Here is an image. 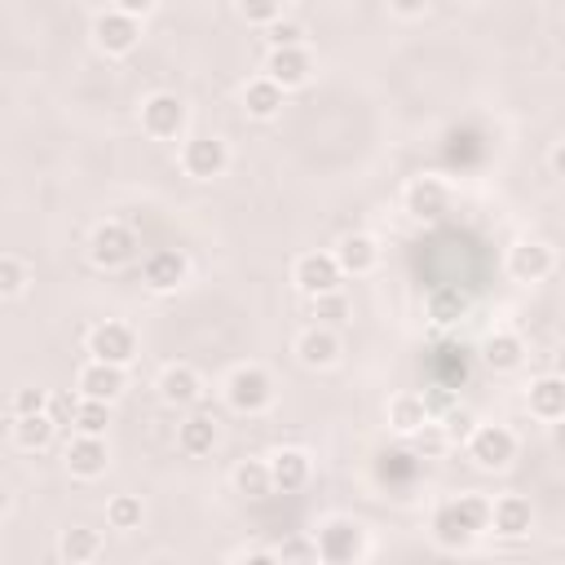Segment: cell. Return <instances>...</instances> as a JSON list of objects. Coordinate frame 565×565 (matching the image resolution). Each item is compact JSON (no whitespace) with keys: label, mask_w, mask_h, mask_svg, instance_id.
Listing matches in <instances>:
<instances>
[{"label":"cell","mask_w":565,"mask_h":565,"mask_svg":"<svg viewBox=\"0 0 565 565\" xmlns=\"http://www.w3.org/2000/svg\"><path fill=\"white\" fill-rule=\"evenodd\" d=\"M314 548H318V561L353 565V561H363V556H367V530H363L359 522L336 517V522H327V526L318 530Z\"/></svg>","instance_id":"7a4b0ae2"},{"label":"cell","mask_w":565,"mask_h":565,"mask_svg":"<svg viewBox=\"0 0 565 565\" xmlns=\"http://www.w3.org/2000/svg\"><path fill=\"white\" fill-rule=\"evenodd\" d=\"M460 5H481V0H460Z\"/></svg>","instance_id":"c3c4849f"},{"label":"cell","mask_w":565,"mask_h":565,"mask_svg":"<svg viewBox=\"0 0 565 565\" xmlns=\"http://www.w3.org/2000/svg\"><path fill=\"white\" fill-rule=\"evenodd\" d=\"M181 168L194 181H217L230 168V147L222 137H190L181 147Z\"/></svg>","instance_id":"8992f818"},{"label":"cell","mask_w":565,"mask_h":565,"mask_svg":"<svg viewBox=\"0 0 565 565\" xmlns=\"http://www.w3.org/2000/svg\"><path fill=\"white\" fill-rule=\"evenodd\" d=\"M106 442L102 438H93V434H76L66 442V468L76 473V477H85V481H93V477H102L106 473Z\"/></svg>","instance_id":"4fadbf2b"},{"label":"cell","mask_w":565,"mask_h":565,"mask_svg":"<svg viewBox=\"0 0 565 565\" xmlns=\"http://www.w3.org/2000/svg\"><path fill=\"white\" fill-rule=\"evenodd\" d=\"M451 447V438H447V429H442V424H419V429L411 434V451L419 455V460H438L442 451Z\"/></svg>","instance_id":"836d02e7"},{"label":"cell","mask_w":565,"mask_h":565,"mask_svg":"<svg viewBox=\"0 0 565 565\" xmlns=\"http://www.w3.org/2000/svg\"><path fill=\"white\" fill-rule=\"evenodd\" d=\"M389 10L402 14V18H419L424 10H429V0H389Z\"/></svg>","instance_id":"f6af8a7d"},{"label":"cell","mask_w":565,"mask_h":565,"mask_svg":"<svg viewBox=\"0 0 565 565\" xmlns=\"http://www.w3.org/2000/svg\"><path fill=\"white\" fill-rule=\"evenodd\" d=\"M314 556H318V548L305 543V539H288L278 548V561H314Z\"/></svg>","instance_id":"b9f144b4"},{"label":"cell","mask_w":565,"mask_h":565,"mask_svg":"<svg viewBox=\"0 0 565 565\" xmlns=\"http://www.w3.org/2000/svg\"><path fill=\"white\" fill-rule=\"evenodd\" d=\"M490 526L500 530L504 539H522V535H530V526H535V508H530V500H522V494H504L500 504H490Z\"/></svg>","instance_id":"ac0fdd59"},{"label":"cell","mask_w":565,"mask_h":565,"mask_svg":"<svg viewBox=\"0 0 565 565\" xmlns=\"http://www.w3.org/2000/svg\"><path fill=\"white\" fill-rule=\"evenodd\" d=\"M186 128V102L177 93H151L141 102V133L155 141H173Z\"/></svg>","instance_id":"ba28073f"},{"label":"cell","mask_w":565,"mask_h":565,"mask_svg":"<svg viewBox=\"0 0 565 565\" xmlns=\"http://www.w3.org/2000/svg\"><path fill=\"white\" fill-rule=\"evenodd\" d=\"M80 398H98V402H115L124 389H128V376H124V367H115V363H98V359H89V367L80 372Z\"/></svg>","instance_id":"5bb4252c"},{"label":"cell","mask_w":565,"mask_h":565,"mask_svg":"<svg viewBox=\"0 0 565 565\" xmlns=\"http://www.w3.org/2000/svg\"><path fill=\"white\" fill-rule=\"evenodd\" d=\"M297 359L305 367H331L340 359V340L331 327H310L301 340H297Z\"/></svg>","instance_id":"7402d4cb"},{"label":"cell","mask_w":565,"mask_h":565,"mask_svg":"<svg viewBox=\"0 0 565 565\" xmlns=\"http://www.w3.org/2000/svg\"><path fill=\"white\" fill-rule=\"evenodd\" d=\"M98 552H102V539H98V530H85V526H76V530H62V539H58V556H62V561H71V565L93 561Z\"/></svg>","instance_id":"f546056e"},{"label":"cell","mask_w":565,"mask_h":565,"mask_svg":"<svg viewBox=\"0 0 565 565\" xmlns=\"http://www.w3.org/2000/svg\"><path fill=\"white\" fill-rule=\"evenodd\" d=\"M5 513H10V490L0 486V517H5Z\"/></svg>","instance_id":"7dc6e473"},{"label":"cell","mask_w":565,"mask_h":565,"mask_svg":"<svg viewBox=\"0 0 565 565\" xmlns=\"http://www.w3.org/2000/svg\"><path fill=\"white\" fill-rule=\"evenodd\" d=\"M160 398L168 402V406H194L199 398H203V380H199V372L194 367H186V363H168L164 372H160Z\"/></svg>","instance_id":"9a60e30c"},{"label":"cell","mask_w":565,"mask_h":565,"mask_svg":"<svg viewBox=\"0 0 565 565\" xmlns=\"http://www.w3.org/2000/svg\"><path fill=\"white\" fill-rule=\"evenodd\" d=\"M292 278H297V288L305 292V297H323V292H340V265H336V256L331 252H305L301 261H297V269H292Z\"/></svg>","instance_id":"30bf717a"},{"label":"cell","mask_w":565,"mask_h":565,"mask_svg":"<svg viewBox=\"0 0 565 565\" xmlns=\"http://www.w3.org/2000/svg\"><path fill=\"white\" fill-rule=\"evenodd\" d=\"M447 203H451V190L438 177H419L406 190V212H411L415 222H438L442 212H447Z\"/></svg>","instance_id":"e0dca14e"},{"label":"cell","mask_w":565,"mask_h":565,"mask_svg":"<svg viewBox=\"0 0 565 565\" xmlns=\"http://www.w3.org/2000/svg\"><path fill=\"white\" fill-rule=\"evenodd\" d=\"M434 376H438V385L460 389L468 380V349L464 344H442L434 353Z\"/></svg>","instance_id":"484cf974"},{"label":"cell","mask_w":565,"mask_h":565,"mask_svg":"<svg viewBox=\"0 0 565 565\" xmlns=\"http://www.w3.org/2000/svg\"><path fill=\"white\" fill-rule=\"evenodd\" d=\"M429 419H434L429 406H424V398H415V393H402V398L389 402V424H393L402 438H411L419 424H429Z\"/></svg>","instance_id":"83f0119b"},{"label":"cell","mask_w":565,"mask_h":565,"mask_svg":"<svg viewBox=\"0 0 565 565\" xmlns=\"http://www.w3.org/2000/svg\"><path fill=\"white\" fill-rule=\"evenodd\" d=\"M53 434H58V424L49 419V411L18 415V424H14V442H18L23 451H45V447L53 442Z\"/></svg>","instance_id":"d4e9b609"},{"label":"cell","mask_w":565,"mask_h":565,"mask_svg":"<svg viewBox=\"0 0 565 565\" xmlns=\"http://www.w3.org/2000/svg\"><path fill=\"white\" fill-rule=\"evenodd\" d=\"M464 314H468V292H460V288H434L429 292V318L438 327H455Z\"/></svg>","instance_id":"f1b7e54d"},{"label":"cell","mask_w":565,"mask_h":565,"mask_svg":"<svg viewBox=\"0 0 565 565\" xmlns=\"http://www.w3.org/2000/svg\"><path fill=\"white\" fill-rule=\"evenodd\" d=\"M76 406H80V398L58 393V398H49V419L53 424H71V419H76Z\"/></svg>","instance_id":"60d3db41"},{"label":"cell","mask_w":565,"mask_h":565,"mask_svg":"<svg viewBox=\"0 0 565 565\" xmlns=\"http://www.w3.org/2000/svg\"><path fill=\"white\" fill-rule=\"evenodd\" d=\"M561 164H565V147L556 141V147H552V173H561Z\"/></svg>","instance_id":"bcb514c9"},{"label":"cell","mask_w":565,"mask_h":565,"mask_svg":"<svg viewBox=\"0 0 565 565\" xmlns=\"http://www.w3.org/2000/svg\"><path fill=\"white\" fill-rule=\"evenodd\" d=\"M235 486H239V494H248V500H265V494H274V486H269V464H261V460L239 464V468H235Z\"/></svg>","instance_id":"1f68e13d"},{"label":"cell","mask_w":565,"mask_h":565,"mask_svg":"<svg viewBox=\"0 0 565 565\" xmlns=\"http://www.w3.org/2000/svg\"><path fill=\"white\" fill-rule=\"evenodd\" d=\"M89 261L98 269H124L128 261H137V235L120 222H102L89 235Z\"/></svg>","instance_id":"5b68a950"},{"label":"cell","mask_w":565,"mask_h":565,"mask_svg":"<svg viewBox=\"0 0 565 565\" xmlns=\"http://www.w3.org/2000/svg\"><path fill=\"white\" fill-rule=\"evenodd\" d=\"M552 248L548 243H517L513 252H508V274L517 278V282H539V278H548L552 274Z\"/></svg>","instance_id":"d6986e66"},{"label":"cell","mask_w":565,"mask_h":565,"mask_svg":"<svg viewBox=\"0 0 565 565\" xmlns=\"http://www.w3.org/2000/svg\"><path fill=\"white\" fill-rule=\"evenodd\" d=\"M186 274H190V265L177 248H155L147 261H141V278H147L151 292H177L186 282Z\"/></svg>","instance_id":"7c38bea8"},{"label":"cell","mask_w":565,"mask_h":565,"mask_svg":"<svg viewBox=\"0 0 565 565\" xmlns=\"http://www.w3.org/2000/svg\"><path fill=\"white\" fill-rule=\"evenodd\" d=\"M481 359H486L490 372H517L522 359H526V344H522V336H513V331H494V336L486 340V349H481Z\"/></svg>","instance_id":"cb8c5ba5"},{"label":"cell","mask_w":565,"mask_h":565,"mask_svg":"<svg viewBox=\"0 0 565 565\" xmlns=\"http://www.w3.org/2000/svg\"><path fill=\"white\" fill-rule=\"evenodd\" d=\"M239 14L256 27H269L274 18H282V0H239Z\"/></svg>","instance_id":"8d00e7d4"},{"label":"cell","mask_w":565,"mask_h":565,"mask_svg":"<svg viewBox=\"0 0 565 565\" xmlns=\"http://www.w3.org/2000/svg\"><path fill=\"white\" fill-rule=\"evenodd\" d=\"M310 481V455L305 451H278L269 460V486L282 494H297Z\"/></svg>","instance_id":"ffe728a7"},{"label":"cell","mask_w":565,"mask_h":565,"mask_svg":"<svg viewBox=\"0 0 565 565\" xmlns=\"http://www.w3.org/2000/svg\"><path fill=\"white\" fill-rule=\"evenodd\" d=\"M27 282H32V274H27V265L18 256H0V301L23 297Z\"/></svg>","instance_id":"e575fe53"},{"label":"cell","mask_w":565,"mask_h":565,"mask_svg":"<svg viewBox=\"0 0 565 565\" xmlns=\"http://www.w3.org/2000/svg\"><path fill=\"white\" fill-rule=\"evenodd\" d=\"M106 424H111V402L80 398L76 419H71V429H76V434H93V438H102V434H106Z\"/></svg>","instance_id":"4dcf8cb0"},{"label":"cell","mask_w":565,"mask_h":565,"mask_svg":"<svg viewBox=\"0 0 565 565\" xmlns=\"http://www.w3.org/2000/svg\"><path fill=\"white\" fill-rule=\"evenodd\" d=\"M331 256H336L340 274H353V278H363V274H372L380 265V248H376L372 235H344Z\"/></svg>","instance_id":"2e32d148"},{"label":"cell","mask_w":565,"mask_h":565,"mask_svg":"<svg viewBox=\"0 0 565 565\" xmlns=\"http://www.w3.org/2000/svg\"><path fill=\"white\" fill-rule=\"evenodd\" d=\"M265 32H269V49H292V45L305 40V27H301V23H282V18H274Z\"/></svg>","instance_id":"74e56055"},{"label":"cell","mask_w":565,"mask_h":565,"mask_svg":"<svg viewBox=\"0 0 565 565\" xmlns=\"http://www.w3.org/2000/svg\"><path fill=\"white\" fill-rule=\"evenodd\" d=\"M141 517H147V508H141L137 494H115V500L106 504V522H111V530H137Z\"/></svg>","instance_id":"d6a6232c"},{"label":"cell","mask_w":565,"mask_h":565,"mask_svg":"<svg viewBox=\"0 0 565 565\" xmlns=\"http://www.w3.org/2000/svg\"><path fill=\"white\" fill-rule=\"evenodd\" d=\"M481 530H490V500H481V494H460V500H451L434 513V539L447 552L468 548Z\"/></svg>","instance_id":"6da1fadb"},{"label":"cell","mask_w":565,"mask_h":565,"mask_svg":"<svg viewBox=\"0 0 565 565\" xmlns=\"http://www.w3.org/2000/svg\"><path fill=\"white\" fill-rule=\"evenodd\" d=\"M468 455H473L477 468L500 473L517 460V438H513V429H504V424H481V429H473V438H468Z\"/></svg>","instance_id":"277c9868"},{"label":"cell","mask_w":565,"mask_h":565,"mask_svg":"<svg viewBox=\"0 0 565 565\" xmlns=\"http://www.w3.org/2000/svg\"><path fill=\"white\" fill-rule=\"evenodd\" d=\"M36 411H49V393L45 389H18L14 393V415H36Z\"/></svg>","instance_id":"ab89813d"},{"label":"cell","mask_w":565,"mask_h":565,"mask_svg":"<svg viewBox=\"0 0 565 565\" xmlns=\"http://www.w3.org/2000/svg\"><path fill=\"white\" fill-rule=\"evenodd\" d=\"M310 301H314V318H323V323H340L349 314V301L340 292H323V297H310Z\"/></svg>","instance_id":"f35d334b"},{"label":"cell","mask_w":565,"mask_h":565,"mask_svg":"<svg viewBox=\"0 0 565 565\" xmlns=\"http://www.w3.org/2000/svg\"><path fill=\"white\" fill-rule=\"evenodd\" d=\"M133 353H137V336L133 327L124 323H98L89 331V359L98 363H115V367H128L133 363Z\"/></svg>","instance_id":"9c48e42d"},{"label":"cell","mask_w":565,"mask_h":565,"mask_svg":"<svg viewBox=\"0 0 565 565\" xmlns=\"http://www.w3.org/2000/svg\"><path fill=\"white\" fill-rule=\"evenodd\" d=\"M155 5H160V0H111V10H120V14H133V18H147Z\"/></svg>","instance_id":"ee69618b"},{"label":"cell","mask_w":565,"mask_h":565,"mask_svg":"<svg viewBox=\"0 0 565 565\" xmlns=\"http://www.w3.org/2000/svg\"><path fill=\"white\" fill-rule=\"evenodd\" d=\"M310 71H314V62H310L305 45H292V49H269L265 80H274L282 93H288V89H301V85L310 80Z\"/></svg>","instance_id":"8fae6325"},{"label":"cell","mask_w":565,"mask_h":565,"mask_svg":"<svg viewBox=\"0 0 565 565\" xmlns=\"http://www.w3.org/2000/svg\"><path fill=\"white\" fill-rule=\"evenodd\" d=\"M243 111L252 115V120H274L278 111H282V89L274 85V80H252L248 89H243Z\"/></svg>","instance_id":"4316f807"},{"label":"cell","mask_w":565,"mask_h":565,"mask_svg":"<svg viewBox=\"0 0 565 565\" xmlns=\"http://www.w3.org/2000/svg\"><path fill=\"white\" fill-rule=\"evenodd\" d=\"M217 419L212 415H190L181 429H177V447H181V455H190V460H199V455H212L217 451Z\"/></svg>","instance_id":"44dd1931"},{"label":"cell","mask_w":565,"mask_h":565,"mask_svg":"<svg viewBox=\"0 0 565 565\" xmlns=\"http://www.w3.org/2000/svg\"><path fill=\"white\" fill-rule=\"evenodd\" d=\"M226 402L239 415H261L274 402V380L261 367H235L226 380Z\"/></svg>","instance_id":"3957f363"},{"label":"cell","mask_w":565,"mask_h":565,"mask_svg":"<svg viewBox=\"0 0 565 565\" xmlns=\"http://www.w3.org/2000/svg\"><path fill=\"white\" fill-rule=\"evenodd\" d=\"M526 402H530V415L556 424V419L565 415V380H561V376H543V380H535Z\"/></svg>","instance_id":"603a6c76"},{"label":"cell","mask_w":565,"mask_h":565,"mask_svg":"<svg viewBox=\"0 0 565 565\" xmlns=\"http://www.w3.org/2000/svg\"><path fill=\"white\" fill-rule=\"evenodd\" d=\"M415 468H419L415 451H389V455H380V481H411Z\"/></svg>","instance_id":"d590c367"},{"label":"cell","mask_w":565,"mask_h":565,"mask_svg":"<svg viewBox=\"0 0 565 565\" xmlns=\"http://www.w3.org/2000/svg\"><path fill=\"white\" fill-rule=\"evenodd\" d=\"M141 40V18L133 14H120V10H106L93 18V45L106 53V58H124L133 53Z\"/></svg>","instance_id":"52a82bcc"},{"label":"cell","mask_w":565,"mask_h":565,"mask_svg":"<svg viewBox=\"0 0 565 565\" xmlns=\"http://www.w3.org/2000/svg\"><path fill=\"white\" fill-rule=\"evenodd\" d=\"M424 406H429V415H434V411H451V406H455V389L434 385L429 393H424Z\"/></svg>","instance_id":"7bdbcfd3"}]
</instances>
